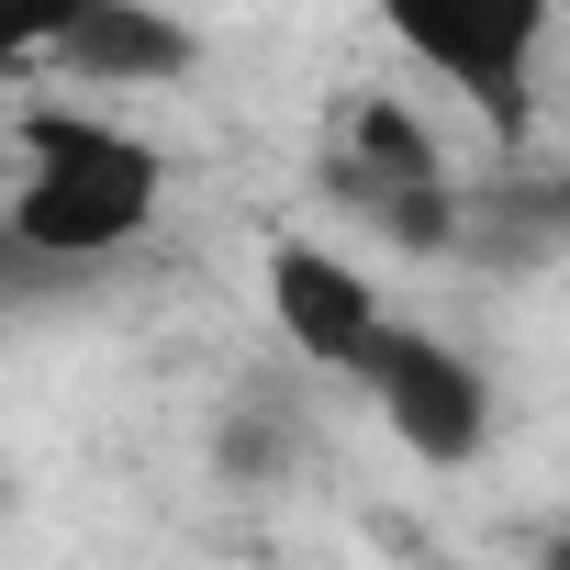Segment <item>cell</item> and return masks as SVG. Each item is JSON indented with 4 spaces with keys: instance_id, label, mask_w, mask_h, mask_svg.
Listing matches in <instances>:
<instances>
[{
    "instance_id": "3",
    "label": "cell",
    "mask_w": 570,
    "mask_h": 570,
    "mask_svg": "<svg viewBox=\"0 0 570 570\" xmlns=\"http://www.w3.org/2000/svg\"><path fill=\"white\" fill-rule=\"evenodd\" d=\"M358 381L381 392V414H392V436H403L414 459H436V470L481 459L492 392H481V370H470L459 347H436V336H414V325H381V347L358 358Z\"/></svg>"
},
{
    "instance_id": "4",
    "label": "cell",
    "mask_w": 570,
    "mask_h": 570,
    "mask_svg": "<svg viewBox=\"0 0 570 570\" xmlns=\"http://www.w3.org/2000/svg\"><path fill=\"white\" fill-rule=\"evenodd\" d=\"M268 314H279V336H292L303 358H325V370H347L358 381V358L381 347V292L336 257V246H314V235H279L268 246Z\"/></svg>"
},
{
    "instance_id": "5",
    "label": "cell",
    "mask_w": 570,
    "mask_h": 570,
    "mask_svg": "<svg viewBox=\"0 0 570 570\" xmlns=\"http://www.w3.org/2000/svg\"><path fill=\"white\" fill-rule=\"evenodd\" d=\"M202 46H190V23H168L157 0H79L68 12V35L46 46V68H68V79H101V90H146V79H179Z\"/></svg>"
},
{
    "instance_id": "1",
    "label": "cell",
    "mask_w": 570,
    "mask_h": 570,
    "mask_svg": "<svg viewBox=\"0 0 570 570\" xmlns=\"http://www.w3.org/2000/svg\"><path fill=\"white\" fill-rule=\"evenodd\" d=\"M23 157L35 168H23V190L0 213H12L23 246H46L57 268H90V257H112V246L146 235V213H157V146L146 135L90 124V112H35Z\"/></svg>"
},
{
    "instance_id": "2",
    "label": "cell",
    "mask_w": 570,
    "mask_h": 570,
    "mask_svg": "<svg viewBox=\"0 0 570 570\" xmlns=\"http://www.w3.org/2000/svg\"><path fill=\"white\" fill-rule=\"evenodd\" d=\"M403 57H425L492 135H525V68L559 23V0H381Z\"/></svg>"
},
{
    "instance_id": "6",
    "label": "cell",
    "mask_w": 570,
    "mask_h": 570,
    "mask_svg": "<svg viewBox=\"0 0 570 570\" xmlns=\"http://www.w3.org/2000/svg\"><path fill=\"white\" fill-rule=\"evenodd\" d=\"M68 12H79V0H0V79L35 68V57L68 35Z\"/></svg>"
},
{
    "instance_id": "8",
    "label": "cell",
    "mask_w": 570,
    "mask_h": 570,
    "mask_svg": "<svg viewBox=\"0 0 570 570\" xmlns=\"http://www.w3.org/2000/svg\"><path fill=\"white\" fill-rule=\"evenodd\" d=\"M548 570H570V537H559V548H548Z\"/></svg>"
},
{
    "instance_id": "7",
    "label": "cell",
    "mask_w": 570,
    "mask_h": 570,
    "mask_svg": "<svg viewBox=\"0 0 570 570\" xmlns=\"http://www.w3.org/2000/svg\"><path fill=\"white\" fill-rule=\"evenodd\" d=\"M57 279H68V268H57L46 246H23V224L0 213V314H12V303H35V292H57Z\"/></svg>"
}]
</instances>
